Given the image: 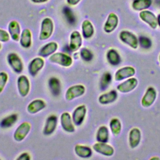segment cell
Here are the masks:
<instances>
[{
    "label": "cell",
    "instance_id": "cell-31",
    "mask_svg": "<svg viewBox=\"0 0 160 160\" xmlns=\"http://www.w3.org/2000/svg\"><path fill=\"white\" fill-rule=\"evenodd\" d=\"M18 116L16 114H12L4 118L0 122V126L2 128H8L13 126L17 121Z\"/></svg>",
    "mask_w": 160,
    "mask_h": 160
},
{
    "label": "cell",
    "instance_id": "cell-45",
    "mask_svg": "<svg viewBox=\"0 0 160 160\" xmlns=\"http://www.w3.org/2000/svg\"><path fill=\"white\" fill-rule=\"evenodd\" d=\"M1 49V44L0 43V49Z\"/></svg>",
    "mask_w": 160,
    "mask_h": 160
},
{
    "label": "cell",
    "instance_id": "cell-20",
    "mask_svg": "<svg viewBox=\"0 0 160 160\" xmlns=\"http://www.w3.org/2000/svg\"><path fill=\"white\" fill-rule=\"evenodd\" d=\"M58 48V45L57 42L54 41L49 42L46 44L44 46L41 48L39 51L38 54L42 58H46L51 54H54Z\"/></svg>",
    "mask_w": 160,
    "mask_h": 160
},
{
    "label": "cell",
    "instance_id": "cell-41",
    "mask_svg": "<svg viewBox=\"0 0 160 160\" xmlns=\"http://www.w3.org/2000/svg\"><path fill=\"white\" fill-rule=\"evenodd\" d=\"M32 2L35 4H41V3H44L49 0H30Z\"/></svg>",
    "mask_w": 160,
    "mask_h": 160
},
{
    "label": "cell",
    "instance_id": "cell-25",
    "mask_svg": "<svg viewBox=\"0 0 160 160\" xmlns=\"http://www.w3.org/2000/svg\"><path fill=\"white\" fill-rule=\"evenodd\" d=\"M118 98V93L115 90H111L99 96L98 101L101 104H108L113 102Z\"/></svg>",
    "mask_w": 160,
    "mask_h": 160
},
{
    "label": "cell",
    "instance_id": "cell-10",
    "mask_svg": "<svg viewBox=\"0 0 160 160\" xmlns=\"http://www.w3.org/2000/svg\"><path fill=\"white\" fill-rule=\"evenodd\" d=\"M17 84L19 94L22 97H26L30 90V82L28 77L24 75L19 76L18 78Z\"/></svg>",
    "mask_w": 160,
    "mask_h": 160
},
{
    "label": "cell",
    "instance_id": "cell-16",
    "mask_svg": "<svg viewBox=\"0 0 160 160\" xmlns=\"http://www.w3.org/2000/svg\"><path fill=\"white\" fill-rule=\"evenodd\" d=\"M92 148L96 152L106 156H111L114 152V148L106 142H98L93 145Z\"/></svg>",
    "mask_w": 160,
    "mask_h": 160
},
{
    "label": "cell",
    "instance_id": "cell-38",
    "mask_svg": "<svg viewBox=\"0 0 160 160\" xmlns=\"http://www.w3.org/2000/svg\"><path fill=\"white\" fill-rule=\"evenodd\" d=\"M64 14H65V16H66L67 19L68 20V21L71 23H73L74 21V18L72 12L70 11V9H66V11H64Z\"/></svg>",
    "mask_w": 160,
    "mask_h": 160
},
{
    "label": "cell",
    "instance_id": "cell-37",
    "mask_svg": "<svg viewBox=\"0 0 160 160\" xmlns=\"http://www.w3.org/2000/svg\"><path fill=\"white\" fill-rule=\"evenodd\" d=\"M10 35L9 32L4 29H0V42H5L9 40Z\"/></svg>",
    "mask_w": 160,
    "mask_h": 160
},
{
    "label": "cell",
    "instance_id": "cell-42",
    "mask_svg": "<svg viewBox=\"0 0 160 160\" xmlns=\"http://www.w3.org/2000/svg\"><path fill=\"white\" fill-rule=\"evenodd\" d=\"M157 21H158V25L160 27V14L157 17Z\"/></svg>",
    "mask_w": 160,
    "mask_h": 160
},
{
    "label": "cell",
    "instance_id": "cell-26",
    "mask_svg": "<svg viewBox=\"0 0 160 160\" xmlns=\"http://www.w3.org/2000/svg\"><path fill=\"white\" fill-rule=\"evenodd\" d=\"M74 152L78 156L82 158H88L92 155L91 149L84 145H76L74 147Z\"/></svg>",
    "mask_w": 160,
    "mask_h": 160
},
{
    "label": "cell",
    "instance_id": "cell-4",
    "mask_svg": "<svg viewBox=\"0 0 160 160\" xmlns=\"http://www.w3.org/2000/svg\"><path fill=\"white\" fill-rule=\"evenodd\" d=\"M86 91L85 87L82 84H76L70 86L65 93V98L67 101H71L74 99L82 96Z\"/></svg>",
    "mask_w": 160,
    "mask_h": 160
},
{
    "label": "cell",
    "instance_id": "cell-32",
    "mask_svg": "<svg viewBox=\"0 0 160 160\" xmlns=\"http://www.w3.org/2000/svg\"><path fill=\"white\" fill-rule=\"evenodd\" d=\"M109 126L111 132L113 135H118L121 131V123L118 118H112L109 122Z\"/></svg>",
    "mask_w": 160,
    "mask_h": 160
},
{
    "label": "cell",
    "instance_id": "cell-29",
    "mask_svg": "<svg viewBox=\"0 0 160 160\" xmlns=\"http://www.w3.org/2000/svg\"><path fill=\"white\" fill-rule=\"evenodd\" d=\"M109 139V130L105 126L99 128L96 133V140L98 142H107Z\"/></svg>",
    "mask_w": 160,
    "mask_h": 160
},
{
    "label": "cell",
    "instance_id": "cell-6",
    "mask_svg": "<svg viewBox=\"0 0 160 160\" xmlns=\"http://www.w3.org/2000/svg\"><path fill=\"white\" fill-rule=\"evenodd\" d=\"M31 128V125L28 122H23L16 128L14 132V139L18 142L22 141L25 139Z\"/></svg>",
    "mask_w": 160,
    "mask_h": 160
},
{
    "label": "cell",
    "instance_id": "cell-34",
    "mask_svg": "<svg viewBox=\"0 0 160 160\" xmlns=\"http://www.w3.org/2000/svg\"><path fill=\"white\" fill-rule=\"evenodd\" d=\"M80 56L82 59L84 61L88 62L92 60L93 58V54L92 52L88 48H84L81 49L80 51Z\"/></svg>",
    "mask_w": 160,
    "mask_h": 160
},
{
    "label": "cell",
    "instance_id": "cell-8",
    "mask_svg": "<svg viewBox=\"0 0 160 160\" xmlns=\"http://www.w3.org/2000/svg\"><path fill=\"white\" fill-rule=\"evenodd\" d=\"M60 122L64 131L68 132H73L75 131L72 116L68 112H64L60 117Z\"/></svg>",
    "mask_w": 160,
    "mask_h": 160
},
{
    "label": "cell",
    "instance_id": "cell-27",
    "mask_svg": "<svg viewBox=\"0 0 160 160\" xmlns=\"http://www.w3.org/2000/svg\"><path fill=\"white\" fill-rule=\"evenodd\" d=\"M108 62L112 66H117L121 62V57L118 51L114 49H110L106 53Z\"/></svg>",
    "mask_w": 160,
    "mask_h": 160
},
{
    "label": "cell",
    "instance_id": "cell-33",
    "mask_svg": "<svg viewBox=\"0 0 160 160\" xmlns=\"http://www.w3.org/2000/svg\"><path fill=\"white\" fill-rule=\"evenodd\" d=\"M111 80H112V76L111 73H109V72H104L102 74L100 81L101 89L102 90L106 89L108 87L109 84L111 82Z\"/></svg>",
    "mask_w": 160,
    "mask_h": 160
},
{
    "label": "cell",
    "instance_id": "cell-36",
    "mask_svg": "<svg viewBox=\"0 0 160 160\" xmlns=\"http://www.w3.org/2000/svg\"><path fill=\"white\" fill-rule=\"evenodd\" d=\"M8 75L6 72H0V94L4 90V88L8 82Z\"/></svg>",
    "mask_w": 160,
    "mask_h": 160
},
{
    "label": "cell",
    "instance_id": "cell-2",
    "mask_svg": "<svg viewBox=\"0 0 160 160\" xmlns=\"http://www.w3.org/2000/svg\"><path fill=\"white\" fill-rule=\"evenodd\" d=\"M49 60L52 63H55L66 68L71 66L72 63V58L62 52H54L50 56Z\"/></svg>",
    "mask_w": 160,
    "mask_h": 160
},
{
    "label": "cell",
    "instance_id": "cell-17",
    "mask_svg": "<svg viewBox=\"0 0 160 160\" xmlns=\"http://www.w3.org/2000/svg\"><path fill=\"white\" fill-rule=\"evenodd\" d=\"M58 118L55 115H50L46 119L44 127L43 129V134L46 136L52 134L57 127Z\"/></svg>",
    "mask_w": 160,
    "mask_h": 160
},
{
    "label": "cell",
    "instance_id": "cell-23",
    "mask_svg": "<svg viewBox=\"0 0 160 160\" xmlns=\"http://www.w3.org/2000/svg\"><path fill=\"white\" fill-rule=\"evenodd\" d=\"M21 46L24 48H29L32 44V33L30 29H24L21 34L19 38Z\"/></svg>",
    "mask_w": 160,
    "mask_h": 160
},
{
    "label": "cell",
    "instance_id": "cell-35",
    "mask_svg": "<svg viewBox=\"0 0 160 160\" xmlns=\"http://www.w3.org/2000/svg\"><path fill=\"white\" fill-rule=\"evenodd\" d=\"M138 41L140 46L144 49L149 48L152 44L151 39L146 36H140Z\"/></svg>",
    "mask_w": 160,
    "mask_h": 160
},
{
    "label": "cell",
    "instance_id": "cell-46",
    "mask_svg": "<svg viewBox=\"0 0 160 160\" xmlns=\"http://www.w3.org/2000/svg\"><path fill=\"white\" fill-rule=\"evenodd\" d=\"M159 61H160V54H159Z\"/></svg>",
    "mask_w": 160,
    "mask_h": 160
},
{
    "label": "cell",
    "instance_id": "cell-12",
    "mask_svg": "<svg viewBox=\"0 0 160 160\" xmlns=\"http://www.w3.org/2000/svg\"><path fill=\"white\" fill-rule=\"evenodd\" d=\"M138 83V81L136 78H130L118 84L117 86V89L122 93L129 92L136 88Z\"/></svg>",
    "mask_w": 160,
    "mask_h": 160
},
{
    "label": "cell",
    "instance_id": "cell-14",
    "mask_svg": "<svg viewBox=\"0 0 160 160\" xmlns=\"http://www.w3.org/2000/svg\"><path fill=\"white\" fill-rule=\"evenodd\" d=\"M136 73L135 69L132 66H126L119 69L115 73V80L120 81L133 76Z\"/></svg>",
    "mask_w": 160,
    "mask_h": 160
},
{
    "label": "cell",
    "instance_id": "cell-21",
    "mask_svg": "<svg viewBox=\"0 0 160 160\" xmlns=\"http://www.w3.org/2000/svg\"><path fill=\"white\" fill-rule=\"evenodd\" d=\"M141 139V131L137 128H134L131 129L129 133V144L131 148H136L140 143Z\"/></svg>",
    "mask_w": 160,
    "mask_h": 160
},
{
    "label": "cell",
    "instance_id": "cell-7",
    "mask_svg": "<svg viewBox=\"0 0 160 160\" xmlns=\"http://www.w3.org/2000/svg\"><path fill=\"white\" fill-rule=\"evenodd\" d=\"M86 107L84 104L80 105L75 108L71 116L74 125L79 126L83 122L86 114Z\"/></svg>",
    "mask_w": 160,
    "mask_h": 160
},
{
    "label": "cell",
    "instance_id": "cell-30",
    "mask_svg": "<svg viewBox=\"0 0 160 160\" xmlns=\"http://www.w3.org/2000/svg\"><path fill=\"white\" fill-rule=\"evenodd\" d=\"M49 89L54 96H58L61 92V83L56 78H51L48 82Z\"/></svg>",
    "mask_w": 160,
    "mask_h": 160
},
{
    "label": "cell",
    "instance_id": "cell-5",
    "mask_svg": "<svg viewBox=\"0 0 160 160\" xmlns=\"http://www.w3.org/2000/svg\"><path fill=\"white\" fill-rule=\"evenodd\" d=\"M119 39L122 42L132 49H136L138 46L139 41L137 37L130 31H122L119 34Z\"/></svg>",
    "mask_w": 160,
    "mask_h": 160
},
{
    "label": "cell",
    "instance_id": "cell-11",
    "mask_svg": "<svg viewBox=\"0 0 160 160\" xmlns=\"http://www.w3.org/2000/svg\"><path fill=\"white\" fill-rule=\"evenodd\" d=\"M140 19L147 23L151 28L156 29L158 26L157 18L153 12L148 10H144L139 13Z\"/></svg>",
    "mask_w": 160,
    "mask_h": 160
},
{
    "label": "cell",
    "instance_id": "cell-15",
    "mask_svg": "<svg viewBox=\"0 0 160 160\" xmlns=\"http://www.w3.org/2000/svg\"><path fill=\"white\" fill-rule=\"evenodd\" d=\"M119 23V18L118 16L114 13L109 14L107 19L104 25V31L107 33L112 32L118 26Z\"/></svg>",
    "mask_w": 160,
    "mask_h": 160
},
{
    "label": "cell",
    "instance_id": "cell-40",
    "mask_svg": "<svg viewBox=\"0 0 160 160\" xmlns=\"http://www.w3.org/2000/svg\"><path fill=\"white\" fill-rule=\"evenodd\" d=\"M81 0H66L68 4L70 6H76L77 5Z\"/></svg>",
    "mask_w": 160,
    "mask_h": 160
},
{
    "label": "cell",
    "instance_id": "cell-13",
    "mask_svg": "<svg viewBox=\"0 0 160 160\" xmlns=\"http://www.w3.org/2000/svg\"><path fill=\"white\" fill-rule=\"evenodd\" d=\"M156 91L153 87H149L141 99V104L144 108L151 106L156 99Z\"/></svg>",
    "mask_w": 160,
    "mask_h": 160
},
{
    "label": "cell",
    "instance_id": "cell-19",
    "mask_svg": "<svg viewBox=\"0 0 160 160\" xmlns=\"http://www.w3.org/2000/svg\"><path fill=\"white\" fill-rule=\"evenodd\" d=\"M8 29V32L11 39L14 41H19L20 36L21 34L19 23L15 20H12L9 22Z\"/></svg>",
    "mask_w": 160,
    "mask_h": 160
},
{
    "label": "cell",
    "instance_id": "cell-22",
    "mask_svg": "<svg viewBox=\"0 0 160 160\" xmlns=\"http://www.w3.org/2000/svg\"><path fill=\"white\" fill-rule=\"evenodd\" d=\"M46 107V103L42 99H37L32 101L28 106L27 110L30 114H36Z\"/></svg>",
    "mask_w": 160,
    "mask_h": 160
},
{
    "label": "cell",
    "instance_id": "cell-28",
    "mask_svg": "<svg viewBox=\"0 0 160 160\" xmlns=\"http://www.w3.org/2000/svg\"><path fill=\"white\" fill-rule=\"evenodd\" d=\"M152 4V0H134L132 8L134 10L142 11L149 8Z\"/></svg>",
    "mask_w": 160,
    "mask_h": 160
},
{
    "label": "cell",
    "instance_id": "cell-43",
    "mask_svg": "<svg viewBox=\"0 0 160 160\" xmlns=\"http://www.w3.org/2000/svg\"><path fill=\"white\" fill-rule=\"evenodd\" d=\"M156 4H157V5H158L160 7V0H157Z\"/></svg>",
    "mask_w": 160,
    "mask_h": 160
},
{
    "label": "cell",
    "instance_id": "cell-9",
    "mask_svg": "<svg viewBox=\"0 0 160 160\" xmlns=\"http://www.w3.org/2000/svg\"><path fill=\"white\" fill-rule=\"evenodd\" d=\"M82 38L81 33L78 31H74L71 33L69 37V49L72 51H78L82 46Z\"/></svg>",
    "mask_w": 160,
    "mask_h": 160
},
{
    "label": "cell",
    "instance_id": "cell-1",
    "mask_svg": "<svg viewBox=\"0 0 160 160\" xmlns=\"http://www.w3.org/2000/svg\"><path fill=\"white\" fill-rule=\"evenodd\" d=\"M54 31V22L50 18H45L41 24V29L39 39L41 41L49 39Z\"/></svg>",
    "mask_w": 160,
    "mask_h": 160
},
{
    "label": "cell",
    "instance_id": "cell-44",
    "mask_svg": "<svg viewBox=\"0 0 160 160\" xmlns=\"http://www.w3.org/2000/svg\"><path fill=\"white\" fill-rule=\"evenodd\" d=\"M159 159V158H158V157H152L151 158V159Z\"/></svg>",
    "mask_w": 160,
    "mask_h": 160
},
{
    "label": "cell",
    "instance_id": "cell-39",
    "mask_svg": "<svg viewBox=\"0 0 160 160\" xmlns=\"http://www.w3.org/2000/svg\"><path fill=\"white\" fill-rule=\"evenodd\" d=\"M30 159H31L30 155L28 152H22L16 158V159H19V160H29Z\"/></svg>",
    "mask_w": 160,
    "mask_h": 160
},
{
    "label": "cell",
    "instance_id": "cell-24",
    "mask_svg": "<svg viewBox=\"0 0 160 160\" xmlns=\"http://www.w3.org/2000/svg\"><path fill=\"white\" fill-rule=\"evenodd\" d=\"M82 35L85 39L91 38L94 33V28L92 22L88 19L83 21L81 24Z\"/></svg>",
    "mask_w": 160,
    "mask_h": 160
},
{
    "label": "cell",
    "instance_id": "cell-18",
    "mask_svg": "<svg viewBox=\"0 0 160 160\" xmlns=\"http://www.w3.org/2000/svg\"><path fill=\"white\" fill-rule=\"evenodd\" d=\"M44 65V61L41 57H38L34 58L29 64L28 70L29 74L34 76H36L39 71L43 68Z\"/></svg>",
    "mask_w": 160,
    "mask_h": 160
},
{
    "label": "cell",
    "instance_id": "cell-3",
    "mask_svg": "<svg viewBox=\"0 0 160 160\" xmlns=\"http://www.w3.org/2000/svg\"><path fill=\"white\" fill-rule=\"evenodd\" d=\"M9 65L16 73H21L23 70V62L20 57L14 52L9 53L7 56Z\"/></svg>",
    "mask_w": 160,
    "mask_h": 160
}]
</instances>
